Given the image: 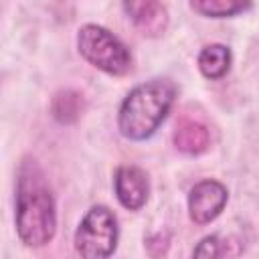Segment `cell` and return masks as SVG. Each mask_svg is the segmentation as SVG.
<instances>
[{
  "label": "cell",
  "instance_id": "obj_1",
  "mask_svg": "<svg viewBox=\"0 0 259 259\" xmlns=\"http://www.w3.org/2000/svg\"><path fill=\"white\" fill-rule=\"evenodd\" d=\"M16 235L26 247H45L57 233V204L45 172L24 158L16 176Z\"/></svg>",
  "mask_w": 259,
  "mask_h": 259
},
{
  "label": "cell",
  "instance_id": "obj_2",
  "mask_svg": "<svg viewBox=\"0 0 259 259\" xmlns=\"http://www.w3.org/2000/svg\"><path fill=\"white\" fill-rule=\"evenodd\" d=\"M176 99V85L170 79L156 77L136 85L121 101L117 111V130L130 142H144L156 134Z\"/></svg>",
  "mask_w": 259,
  "mask_h": 259
},
{
  "label": "cell",
  "instance_id": "obj_3",
  "mask_svg": "<svg viewBox=\"0 0 259 259\" xmlns=\"http://www.w3.org/2000/svg\"><path fill=\"white\" fill-rule=\"evenodd\" d=\"M77 51L89 65L107 75L123 77L132 71L130 49L111 30L99 24H85L79 28Z\"/></svg>",
  "mask_w": 259,
  "mask_h": 259
},
{
  "label": "cell",
  "instance_id": "obj_4",
  "mask_svg": "<svg viewBox=\"0 0 259 259\" xmlns=\"http://www.w3.org/2000/svg\"><path fill=\"white\" fill-rule=\"evenodd\" d=\"M119 239V227L113 210L103 204L91 206L75 231V251L87 259H105L113 255Z\"/></svg>",
  "mask_w": 259,
  "mask_h": 259
},
{
  "label": "cell",
  "instance_id": "obj_5",
  "mask_svg": "<svg viewBox=\"0 0 259 259\" xmlns=\"http://www.w3.org/2000/svg\"><path fill=\"white\" fill-rule=\"evenodd\" d=\"M229 200V190L219 180L206 178L196 182L188 192V214L194 225L212 223L225 208Z\"/></svg>",
  "mask_w": 259,
  "mask_h": 259
},
{
  "label": "cell",
  "instance_id": "obj_6",
  "mask_svg": "<svg viewBox=\"0 0 259 259\" xmlns=\"http://www.w3.org/2000/svg\"><path fill=\"white\" fill-rule=\"evenodd\" d=\"M113 192L123 208L140 210L150 196L148 174L138 166H119L113 174Z\"/></svg>",
  "mask_w": 259,
  "mask_h": 259
},
{
  "label": "cell",
  "instance_id": "obj_7",
  "mask_svg": "<svg viewBox=\"0 0 259 259\" xmlns=\"http://www.w3.org/2000/svg\"><path fill=\"white\" fill-rule=\"evenodd\" d=\"M123 10L144 36H158L168 26V14L160 0H123Z\"/></svg>",
  "mask_w": 259,
  "mask_h": 259
},
{
  "label": "cell",
  "instance_id": "obj_8",
  "mask_svg": "<svg viewBox=\"0 0 259 259\" xmlns=\"http://www.w3.org/2000/svg\"><path fill=\"white\" fill-rule=\"evenodd\" d=\"M172 140H174V146L178 152H182L186 156H200L210 146V132L202 121L182 117L176 123Z\"/></svg>",
  "mask_w": 259,
  "mask_h": 259
},
{
  "label": "cell",
  "instance_id": "obj_9",
  "mask_svg": "<svg viewBox=\"0 0 259 259\" xmlns=\"http://www.w3.org/2000/svg\"><path fill=\"white\" fill-rule=\"evenodd\" d=\"M231 61H233L231 49L227 45L212 42V45H206L200 49L196 65H198V71L202 73V77H206L210 81H219L229 73Z\"/></svg>",
  "mask_w": 259,
  "mask_h": 259
},
{
  "label": "cell",
  "instance_id": "obj_10",
  "mask_svg": "<svg viewBox=\"0 0 259 259\" xmlns=\"http://www.w3.org/2000/svg\"><path fill=\"white\" fill-rule=\"evenodd\" d=\"M188 4L204 18H231L251 8V0H188Z\"/></svg>",
  "mask_w": 259,
  "mask_h": 259
},
{
  "label": "cell",
  "instance_id": "obj_11",
  "mask_svg": "<svg viewBox=\"0 0 259 259\" xmlns=\"http://www.w3.org/2000/svg\"><path fill=\"white\" fill-rule=\"evenodd\" d=\"M81 107H83V101H81V95L77 91H71V89H65V91H59L55 97H53V105H51V111H53V117L61 123H71L75 121L79 115H81Z\"/></svg>",
  "mask_w": 259,
  "mask_h": 259
},
{
  "label": "cell",
  "instance_id": "obj_12",
  "mask_svg": "<svg viewBox=\"0 0 259 259\" xmlns=\"http://www.w3.org/2000/svg\"><path fill=\"white\" fill-rule=\"evenodd\" d=\"M227 241H223L219 235H210V237H204L198 247L194 249V257H221V255H231L227 251Z\"/></svg>",
  "mask_w": 259,
  "mask_h": 259
}]
</instances>
